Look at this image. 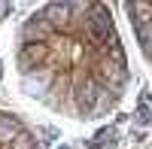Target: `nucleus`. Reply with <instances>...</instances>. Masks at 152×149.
I'll list each match as a JSON object with an SVG mask.
<instances>
[{"label":"nucleus","instance_id":"1","mask_svg":"<svg viewBox=\"0 0 152 149\" xmlns=\"http://www.w3.org/2000/svg\"><path fill=\"white\" fill-rule=\"evenodd\" d=\"M18 88L43 110L97 122L131 85L128 52L107 3H46L18 24L12 46Z\"/></svg>","mask_w":152,"mask_h":149},{"label":"nucleus","instance_id":"2","mask_svg":"<svg viewBox=\"0 0 152 149\" xmlns=\"http://www.w3.org/2000/svg\"><path fill=\"white\" fill-rule=\"evenodd\" d=\"M125 6V18L131 24V34H134V43L140 49V58L143 64L152 70V3L146 0H137V3H122Z\"/></svg>","mask_w":152,"mask_h":149},{"label":"nucleus","instance_id":"3","mask_svg":"<svg viewBox=\"0 0 152 149\" xmlns=\"http://www.w3.org/2000/svg\"><path fill=\"white\" fill-rule=\"evenodd\" d=\"M0 149H43V143L28 128V122L0 110Z\"/></svg>","mask_w":152,"mask_h":149}]
</instances>
